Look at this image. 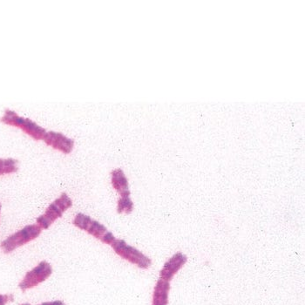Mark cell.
<instances>
[{"label": "cell", "instance_id": "cell-1", "mask_svg": "<svg viewBox=\"0 0 305 305\" xmlns=\"http://www.w3.org/2000/svg\"><path fill=\"white\" fill-rule=\"evenodd\" d=\"M1 121L4 124L20 128L25 134L30 135L36 141L43 140L46 135V130L36 122L28 118L21 117L16 112L10 109L5 110L4 115L1 118Z\"/></svg>", "mask_w": 305, "mask_h": 305}, {"label": "cell", "instance_id": "cell-2", "mask_svg": "<svg viewBox=\"0 0 305 305\" xmlns=\"http://www.w3.org/2000/svg\"><path fill=\"white\" fill-rule=\"evenodd\" d=\"M42 229L38 224L27 225L23 228L21 230L16 232L6 238L1 243V248L4 253H11L16 248L26 244L27 242L34 240L41 234Z\"/></svg>", "mask_w": 305, "mask_h": 305}, {"label": "cell", "instance_id": "cell-3", "mask_svg": "<svg viewBox=\"0 0 305 305\" xmlns=\"http://www.w3.org/2000/svg\"><path fill=\"white\" fill-rule=\"evenodd\" d=\"M72 206L73 201L71 198L66 193H63L52 204H50L44 215L37 218V224L41 229H47L58 218L62 217L65 211Z\"/></svg>", "mask_w": 305, "mask_h": 305}, {"label": "cell", "instance_id": "cell-4", "mask_svg": "<svg viewBox=\"0 0 305 305\" xmlns=\"http://www.w3.org/2000/svg\"><path fill=\"white\" fill-rule=\"evenodd\" d=\"M114 251L121 258L127 260L129 263L135 264L141 269H149L152 264L151 259L145 256L142 252L138 250L133 246L128 244L124 240L115 239V241L111 244Z\"/></svg>", "mask_w": 305, "mask_h": 305}, {"label": "cell", "instance_id": "cell-5", "mask_svg": "<svg viewBox=\"0 0 305 305\" xmlns=\"http://www.w3.org/2000/svg\"><path fill=\"white\" fill-rule=\"evenodd\" d=\"M53 273V268L49 263L42 261L35 268L26 273L24 279L19 284V288L22 291H25L29 289L38 286L39 284L46 281Z\"/></svg>", "mask_w": 305, "mask_h": 305}, {"label": "cell", "instance_id": "cell-6", "mask_svg": "<svg viewBox=\"0 0 305 305\" xmlns=\"http://www.w3.org/2000/svg\"><path fill=\"white\" fill-rule=\"evenodd\" d=\"M46 145L52 147L53 149H57L64 153H70L75 147V141L68 138L66 135L58 132L50 131L46 133L43 138Z\"/></svg>", "mask_w": 305, "mask_h": 305}, {"label": "cell", "instance_id": "cell-7", "mask_svg": "<svg viewBox=\"0 0 305 305\" xmlns=\"http://www.w3.org/2000/svg\"><path fill=\"white\" fill-rule=\"evenodd\" d=\"M188 257L182 254L181 252H177L167 263L164 264L162 270H160V279L167 282H170L174 275L184 266L185 263H187Z\"/></svg>", "mask_w": 305, "mask_h": 305}, {"label": "cell", "instance_id": "cell-8", "mask_svg": "<svg viewBox=\"0 0 305 305\" xmlns=\"http://www.w3.org/2000/svg\"><path fill=\"white\" fill-rule=\"evenodd\" d=\"M85 231L104 243L111 245L115 241L114 234L107 230V228L105 227L103 224H99L97 221L92 219Z\"/></svg>", "mask_w": 305, "mask_h": 305}, {"label": "cell", "instance_id": "cell-9", "mask_svg": "<svg viewBox=\"0 0 305 305\" xmlns=\"http://www.w3.org/2000/svg\"><path fill=\"white\" fill-rule=\"evenodd\" d=\"M112 184L114 189L121 195V197L130 196L128 179L121 168L114 169L112 172Z\"/></svg>", "mask_w": 305, "mask_h": 305}, {"label": "cell", "instance_id": "cell-10", "mask_svg": "<svg viewBox=\"0 0 305 305\" xmlns=\"http://www.w3.org/2000/svg\"><path fill=\"white\" fill-rule=\"evenodd\" d=\"M170 290L169 282L159 279L154 287L152 305H167L168 293Z\"/></svg>", "mask_w": 305, "mask_h": 305}, {"label": "cell", "instance_id": "cell-11", "mask_svg": "<svg viewBox=\"0 0 305 305\" xmlns=\"http://www.w3.org/2000/svg\"><path fill=\"white\" fill-rule=\"evenodd\" d=\"M18 160L14 159H0V175L11 174L18 171Z\"/></svg>", "mask_w": 305, "mask_h": 305}, {"label": "cell", "instance_id": "cell-12", "mask_svg": "<svg viewBox=\"0 0 305 305\" xmlns=\"http://www.w3.org/2000/svg\"><path fill=\"white\" fill-rule=\"evenodd\" d=\"M134 210V203L132 202L130 196L128 197H121L118 201L117 212L119 214L131 213Z\"/></svg>", "mask_w": 305, "mask_h": 305}, {"label": "cell", "instance_id": "cell-13", "mask_svg": "<svg viewBox=\"0 0 305 305\" xmlns=\"http://www.w3.org/2000/svg\"><path fill=\"white\" fill-rule=\"evenodd\" d=\"M91 221H92L91 217L84 214L79 213L75 217L74 224L79 229L85 231L88 227L89 224L91 223Z\"/></svg>", "mask_w": 305, "mask_h": 305}, {"label": "cell", "instance_id": "cell-14", "mask_svg": "<svg viewBox=\"0 0 305 305\" xmlns=\"http://www.w3.org/2000/svg\"><path fill=\"white\" fill-rule=\"evenodd\" d=\"M13 301L12 295L0 294V305H6L9 302Z\"/></svg>", "mask_w": 305, "mask_h": 305}, {"label": "cell", "instance_id": "cell-15", "mask_svg": "<svg viewBox=\"0 0 305 305\" xmlns=\"http://www.w3.org/2000/svg\"><path fill=\"white\" fill-rule=\"evenodd\" d=\"M66 305L63 302L61 301H54V302H47V303H43L41 305Z\"/></svg>", "mask_w": 305, "mask_h": 305}, {"label": "cell", "instance_id": "cell-16", "mask_svg": "<svg viewBox=\"0 0 305 305\" xmlns=\"http://www.w3.org/2000/svg\"><path fill=\"white\" fill-rule=\"evenodd\" d=\"M29 305V304H23V305Z\"/></svg>", "mask_w": 305, "mask_h": 305}, {"label": "cell", "instance_id": "cell-17", "mask_svg": "<svg viewBox=\"0 0 305 305\" xmlns=\"http://www.w3.org/2000/svg\"><path fill=\"white\" fill-rule=\"evenodd\" d=\"M0 212H1V203H0Z\"/></svg>", "mask_w": 305, "mask_h": 305}]
</instances>
